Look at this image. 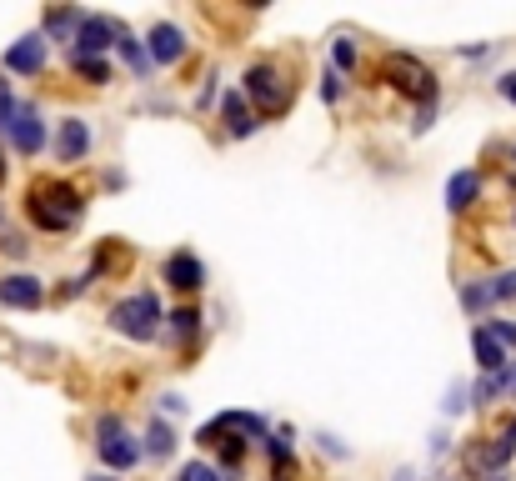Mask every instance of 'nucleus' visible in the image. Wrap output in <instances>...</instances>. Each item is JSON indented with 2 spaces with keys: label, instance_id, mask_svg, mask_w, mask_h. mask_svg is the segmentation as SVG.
<instances>
[{
  "label": "nucleus",
  "instance_id": "nucleus-15",
  "mask_svg": "<svg viewBox=\"0 0 516 481\" xmlns=\"http://www.w3.org/2000/svg\"><path fill=\"white\" fill-rule=\"evenodd\" d=\"M476 196H481V176L476 171H456L446 181V211H466Z\"/></svg>",
  "mask_w": 516,
  "mask_h": 481
},
{
  "label": "nucleus",
  "instance_id": "nucleus-1",
  "mask_svg": "<svg viewBox=\"0 0 516 481\" xmlns=\"http://www.w3.org/2000/svg\"><path fill=\"white\" fill-rule=\"evenodd\" d=\"M26 211H31V221L46 226V231H71V226L81 221L86 201H81V191H71L66 181H41V186L26 196Z\"/></svg>",
  "mask_w": 516,
  "mask_h": 481
},
{
  "label": "nucleus",
  "instance_id": "nucleus-20",
  "mask_svg": "<svg viewBox=\"0 0 516 481\" xmlns=\"http://www.w3.org/2000/svg\"><path fill=\"white\" fill-rule=\"evenodd\" d=\"M331 71H336V76L356 71V46H351V36H336V41H331Z\"/></svg>",
  "mask_w": 516,
  "mask_h": 481
},
{
  "label": "nucleus",
  "instance_id": "nucleus-7",
  "mask_svg": "<svg viewBox=\"0 0 516 481\" xmlns=\"http://www.w3.org/2000/svg\"><path fill=\"white\" fill-rule=\"evenodd\" d=\"M41 301H46L41 276H31V271H11V276H0V306H11V311H36Z\"/></svg>",
  "mask_w": 516,
  "mask_h": 481
},
{
  "label": "nucleus",
  "instance_id": "nucleus-12",
  "mask_svg": "<svg viewBox=\"0 0 516 481\" xmlns=\"http://www.w3.org/2000/svg\"><path fill=\"white\" fill-rule=\"evenodd\" d=\"M56 156L71 166V161H86L91 156V126L81 116H66L61 131H56Z\"/></svg>",
  "mask_w": 516,
  "mask_h": 481
},
{
  "label": "nucleus",
  "instance_id": "nucleus-5",
  "mask_svg": "<svg viewBox=\"0 0 516 481\" xmlns=\"http://www.w3.org/2000/svg\"><path fill=\"white\" fill-rule=\"evenodd\" d=\"M96 451H101V461L111 466V476H121V471H131V466L141 461V446L131 441V431H126L121 416H101V421H96Z\"/></svg>",
  "mask_w": 516,
  "mask_h": 481
},
{
  "label": "nucleus",
  "instance_id": "nucleus-29",
  "mask_svg": "<svg viewBox=\"0 0 516 481\" xmlns=\"http://www.w3.org/2000/svg\"><path fill=\"white\" fill-rule=\"evenodd\" d=\"M341 91H346V86H341V76H336V71H326V76H321V101H326V106H336V101H341Z\"/></svg>",
  "mask_w": 516,
  "mask_h": 481
},
{
  "label": "nucleus",
  "instance_id": "nucleus-9",
  "mask_svg": "<svg viewBox=\"0 0 516 481\" xmlns=\"http://www.w3.org/2000/svg\"><path fill=\"white\" fill-rule=\"evenodd\" d=\"M6 136H11V146H16L21 156H36V151L46 146V121H41V111L21 101L16 116H11V126H6Z\"/></svg>",
  "mask_w": 516,
  "mask_h": 481
},
{
  "label": "nucleus",
  "instance_id": "nucleus-24",
  "mask_svg": "<svg viewBox=\"0 0 516 481\" xmlns=\"http://www.w3.org/2000/svg\"><path fill=\"white\" fill-rule=\"evenodd\" d=\"M486 291H491V301H516V271L491 276V281H486Z\"/></svg>",
  "mask_w": 516,
  "mask_h": 481
},
{
  "label": "nucleus",
  "instance_id": "nucleus-19",
  "mask_svg": "<svg viewBox=\"0 0 516 481\" xmlns=\"http://www.w3.org/2000/svg\"><path fill=\"white\" fill-rule=\"evenodd\" d=\"M81 21H86L81 11H51V16H46V36H71V41H76Z\"/></svg>",
  "mask_w": 516,
  "mask_h": 481
},
{
  "label": "nucleus",
  "instance_id": "nucleus-3",
  "mask_svg": "<svg viewBox=\"0 0 516 481\" xmlns=\"http://www.w3.org/2000/svg\"><path fill=\"white\" fill-rule=\"evenodd\" d=\"M381 76H386L401 96H411V101H421V106H436V76L426 71V61H416V56L396 51V56H386V61H381Z\"/></svg>",
  "mask_w": 516,
  "mask_h": 481
},
{
  "label": "nucleus",
  "instance_id": "nucleus-6",
  "mask_svg": "<svg viewBox=\"0 0 516 481\" xmlns=\"http://www.w3.org/2000/svg\"><path fill=\"white\" fill-rule=\"evenodd\" d=\"M116 36H121V26L111 16H86L81 31H76V41H71V61H101L116 46Z\"/></svg>",
  "mask_w": 516,
  "mask_h": 481
},
{
  "label": "nucleus",
  "instance_id": "nucleus-18",
  "mask_svg": "<svg viewBox=\"0 0 516 481\" xmlns=\"http://www.w3.org/2000/svg\"><path fill=\"white\" fill-rule=\"evenodd\" d=\"M116 51H121V61H126L136 76H151V56H146V46H141L131 31H121V36H116Z\"/></svg>",
  "mask_w": 516,
  "mask_h": 481
},
{
  "label": "nucleus",
  "instance_id": "nucleus-4",
  "mask_svg": "<svg viewBox=\"0 0 516 481\" xmlns=\"http://www.w3.org/2000/svg\"><path fill=\"white\" fill-rule=\"evenodd\" d=\"M241 96H246V101H256V106H261V111H271V116H281V111L291 106V86H286V76H281V66H276V61H256V66L246 71Z\"/></svg>",
  "mask_w": 516,
  "mask_h": 481
},
{
  "label": "nucleus",
  "instance_id": "nucleus-31",
  "mask_svg": "<svg viewBox=\"0 0 516 481\" xmlns=\"http://www.w3.org/2000/svg\"><path fill=\"white\" fill-rule=\"evenodd\" d=\"M496 381H501V396H516V361H506V366L496 371Z\"/></svg>",
  "mask_w": 516,
  "mask_h": 481
},
{
  "label": "nucleus",
  "instance_id": "nucleus-28",
  "mask_svg": "<svg viewBox=\"0 0 516 481\" xmlns=\"http://www.w3.org/2000/svg\"><path fill=\"white\" fill-rule=\"evenodd\" d=\"M71 66H76V71H81L91 86H101V81L111 76V66H106V61H71Z\"/></svg>",
  "mask_w": 516,
  "mask_h": 481
},
{
  "label": "nucleus",
  "instance_id": "nucleus-32",
  "mask_svg": "<svg viewBox=\"0 0 516 481\" xmlns=\"http://www.w3.org/2000/svg\"><path fill=\"white\" fill-rule=\"evenodd\" d=\"M496 91H501V101H511V106H516V71H506V76L496 81Z\"/></svg>",
  "mask_w": 516,
  "mask_h": 481
},
{
  "label": "nucleus",
  "instance_id": "nucleus-10",
  "mask_svg": "<svg viewBox=\"0 0 516 481\" xmlns=\"http://www.w3.org/2000/svg\"><path fill=\"white\" fill-rule=\"evenodd\" d=\"M161 276H166V286H176V291H201V286H206V266H201V256H191V251H171Z\"/></svg>",
  "mask_w": 516,
  "mask_h": 481
},
{
  "label": "nucleus",
  "instance_id": "nucleus-36",
  "mask_svg": "<svg viewBox=\"0 0 516 481\" xmlns=\"http://www.w3.org/2000/svg\"><path fill=\"white\" fill-rule=\"evenodd\" d=\"M0 181H6V151H0Z\"/></svg>",
  "mask_w": 516,
  "mask_h": 481
},
{
  "label": "nucleus",
  "instance_id": "nucleus-37",
  "mask_svg": "<svg viewBox=\"0 0 516 481\" xmlns=\"http://www.w3.org/2000/svg\"><path fill=\"white\" fill-rule=\"evenodd\" d=\"M396 481H411V471H401V476H396Z\"/></svg>",
  "mask_w": 516,
  "mask_h": 481
},
{
  "label": "nucleus",
  "instance_id": "nucleus-30",
  "mask_svg": "<svg viewBox=\"0 0 516 481\" xmlns=\"http://www.w3.org/2000/svg\"><path fill=\"white\" fill-rule=\"evenodd\" d=\"M486 331H491L501 346H516V321H486Z\"/></svg>",
  "mask_w": 516,
  "mask_h": 481
},
{
  "label": "nucleus",
  "instance_id": "nucleus-35",
  "mask_svg": "<svg viewBox=\"0 0 516 481\" xmlns=\"http://www.w3.org/2000/svg\"><path fill=\"white\" fill-rule=\"evenodd\" d=\"M161 411H186V401H181V396H171V391H166V396H161Z\"/></svg>",
  "mask_w": 516,
  "mask_h": 481
},
{
  "label": "nucleus",
  "instance_id": "nucleus-8",
  "mask_svg": "<svg viewBox=\"0 0 516 481\" xmlns=\"http://www.w3.org/2000/svg\"><path fill=\"white\" fill-rule=\"evenodd\" d=\"M141 46H146L151 66H176V61L186 56V31H181L176 21H156V26H151V36H146Z\"/></svg>",
  "mask_w": 516,
  "mask_h": 481
},
{
  "label": "nucleus",
  "instance_id": "nucleus-23",
  "mask_svg": "<svg viewBox=\"0 0 516 481\" xmlns=\"http://www.w3.org/2000/svg\"><path fill=\"white\" fill-rule=\"evenodd\" d=\"M196 326H201V311H196V306H181V311H171V336H176V341H186Z\"/></svg>",
  "mask_w": 516,
  "mask_h": 481
},
{
  "label": "nucleus",
  "instance_id": "nucleus-27",
  "mask_svg": "<svg viewBox=\"0 0 516 481\" xmlns=\"http://www.w3.org/2000/svg\"><path fill=\"white\" fill-rule=\"evenodd\" d=\"M16 106H21V101L11 96V81H6V76H0V131H6V126H11V116H16Z\"/></svg>",
  "mask_w": 516,
  "mask_h": 481
},
{
  "label": "nucleus",
  "instance_id": "nucleus-22",
  "mask_svg": "<svg viewBox=\"0 0 516 481\" xmlns=\"http://www.w3.org/2000/svg\"><path fill=\"white\" fill-rule=\"evenodd\" d=\"M461 306H466L471 316H481V311L491 306V291H486V281H471V286H461Z\"/></svg>",
  "mask_w": 516,
  "mask_h": 481
},
{
  "label": "nucleus",
  "instance_id": "nucleus-11",
  "mask_svg": "<svg viewBox=\"0 0 516 481\" xmlns=\"http://www.w3.org/2000/svg\"><path fill=\"white\" fill-rule=\"evenodd\" d=\"M6 71H16V76H41V71H46V36H21V41L6 51Z\"/></svg>",
  "mask_w": 516,
  "mask_h": 481
},
{
  "label": "nucleus",
  "instance_id": "nucleus-25",
  "mask_svg": "<svg viewBox=\"0 0 516 481\" xmlns=\"http://www.w3.org/2000/svg\"><path fill=\"white\" fill-rule=\"evenodd\" d=\"M466 401H471V386H466V381H451V391H446L441 411H446V416H456V411H466Z\"/></svg>",
  "mask_w": 516,
  "mask_h": 481
},
{
  "label": "nucleus",
  "instance_id": "nucleus-2",
  "mask_svg": "<svg viewBox=\"0 0 516 481\" xmlns=\"http://www.w3.org/2000/svg\"><path fill=\"white\" fill-rule=\"evenodd\" d=\"M111 331H121L126 341H151L156 331H161V301L151 296V291H136V296H126V301H116L111 306Z\"/></svg>",
  "mask_w": 516,
  "mask_h": 481
},
{
  "label": "nucleus",
  "instance_id": "nucleus-33",
  "mask_svg": "<svg viewBox=\"0 0 516 481\" xmlns=\"http://www.w3.org/2000/svg\"><path fill=\"white\" fill-rule=\"evenodd\" d=\"M316 441H321V451H326V456H346V446H341V441H336L331 431H321Z\"/></svg>",
  "mask_w": 516,
  "mask_h": 481
},
{
  "label": "nucleus",
  "instance_id": "nucleus-38",
  "mask_svg": "<svg viewBox=\"0 0 516 481\" xmlns=\"http://www.w3.org/2000/svg\"><path fill=\"white\" fill-rule=\"evenodd\" d=\"M91 481H116V476H91Z\"/></svg>",
  "mask_w": 516,
  "mask_h": 481
},
{
  "label": "nucleus",
  "instance_id": "nucleus-13",
  "mask_svg": "<svg viewBox=\"0 0 516 481\" xmlns=\"http://www.w3.org/2000/svg\"><path fill=\"white\" fill-rule=\"evenodd\" d=\"M221 121H226V131L241 141V136H251L261 121L251 116V106H246V96L241 91H226V101H221Z\"/></svg>",
  "mask_w": 516,
  "mask_h": 481
},
{
  "label": "nucleus",
  "instance_id": "nucleus-16",
  "mask_svg": "<svg viewBox=\"0 0 516 481\" xmlns=\"http://www.w3.org/2000/svg\"><path fill=\"white\" fill-rule=\"evenodd\" d=\"M141 456L171 461V456H176V431H171L166 421H151V426H146V441H141Z\"/></svg>",
  "mask_w": 516,
  "mask_h": 481
},
{
  "label": "nucleus",
  "instance_id": "nucleus-14",
  "mask_svg": "<svg viewBox=\"0 0 516 481\" xmlns=\"http://www.w3.org/2000/svg\"><path fill=\"white\" fill-rule=\"evenodd\" d=\"M471 351H476V366H481L486 376H491V371H501V366L511 361V356H506V346H501L486 326H471Z\"/></svg>",
  "mask_w": 516,
  "mask_h": 481
},
{
  "label": "nucleus",
  "instance_id": "nucleus-26",
  "mask_svg": "<svg viewBox=\"0 0 516 481\" xmlns=\"http://www.w3.org/2000/svg\"><path fill=\"white\" fill-rule=\"evenodd\" d=\"M176 481H226V476H221L216 466H206V461H186Z\"/></svg>",
  "mask_w": 516,
  "mask_h": 481
},
{
  "label": "nucleus",
  "instance_id": "nucleus-21",
  "mask_svg": "<svg viewBox=\"0 0 516 481\" xmlns=\"http://www.w3.org/2000/svg\"><path fill=\"white\" fill-rule=\"evenodd\" d=\"M221 421H226L231 431H241V436H266V421H261V416H251V411H226Z\"/></svg>",
  "mask_w": 516,
  "mask_h": 481
},
{
  "label": "nucleus",
  "instance_id": "nucleus-34",
  "mask_svg": "<svg viewBox=\"0 0 516 481\" xmlns=\"http://www.w3.org/2000/svg\"><path fill=\"white\" fill-rule=\"evenodd\" d=\"M0 246H6L11 256H21V251H26V241H21V236H0Z\"/></svg>",
  "mask_w": 516,
  "mask_h": 481
},
{
  "label": "nucleus",
  "instance_id": "nucleus-17",
  "mask_svg": "<svg viewBox=\"0 0 516 481\" xmlns=\"http://www.w3.org/2000/svg\"><path fill=\"white\" fill-rule=\"evenodd\" d=\"M511 456H516V431H506V436H496V441H491V446H486V451L476 456V466L496 476V471H501V466H506Z\"/></svg>",
  "mask_w": 516,
  "mask_h": 481
}]
</instances>
